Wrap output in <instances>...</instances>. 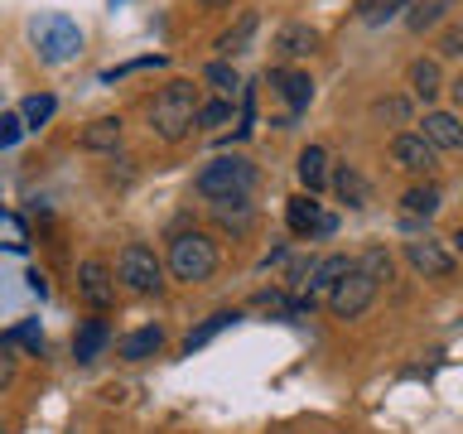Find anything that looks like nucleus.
Listing matches in <instances>:
<instances>
[{"label": "nucleus", "mask_w": 463, "mask_h": 434, "mask_svg": "<svg viewBox=\"0 0 463 434\" xmlns=\"http://www.w3.org/2000/svg\"><path fill=\"white\" fill-rule=\"evenodd\" d=\"M150 126H155V136L159 140H184L188 130L198 126V92H194V82H169L165 92H159L150 101Z\"/></svg>", "instance_id": "nucleus-1"}, {"label": "nucleus", "mask_w": 463, "mask_h": 434, "mask_svg": "<svg viewBox=\"0 0 463 434\" xmlns=\"http://www.w3.org/2000/svg\"><path fill=\"white\" fill-rule=\"evenodd\" d=\"M251 184H256V165H251V159H241V155H217L213 165H203L198 179H194V188L203 198H213V203L251 193Z\"/></svg>", "instance_id": "nucleus-2"}, {"label": "nucleus", "mask_w": 463, "mask_h": 434, "mask_svg": "<svg viewBox=\"0 0 463 434\" xmlns=\"http://www.w3.org/2000/svg\"><path fill=\"white\" fill-rule=\"evenodd\" d=\"M169 270H174V280H184V285L208 280L217 270V246H213L208 231H179V237L169 241Z\"/></svg>", "instance_id": "nucleus-3"}, {"label": "nucleus", "mask_w": 463, "mask_h": 434, "mask_svg": "<svg viewBox=\"0 0 463 434\" xmlns=\"http://www.w3.org/2000/svg\"><path fill=\"white\" fill-rule=\"evenodd\" d=\"M29 34H34V49H39L43 63H68V58L82 49V29L72 24L68 14H39Z\"/></svg>", "instance_id": "nucleus-4"}, {"label": "nucleus", "mask_w": 463, "mask_h": 434, "mask_svg": "<svg viewBox=\"0 0 463 434\" xmlns=\"http://www.w3.org/2000/svg\"><path fill=\"white\" fill-rule=\"evenodd\" d=\"M116 280H121L126 289H136V295H155L159 285H165V266L155 260L150 246L130 241L121 256H116Z\"/></svg>", "instance_id": "nucleus-5"}, {"label": "nucleus", "mask_w": 463, "mask_h": 434, "mask_svg": "<svg viewBox=\"0 0 463 434\" xmlns=\"http://www.w3.org/2000/svg\"><path fill=\"white\" fill-rule=\"evenodd\" d=\"M372 295H376V280H372L367 270L353 266L338 285L328 289V309H333V318H357V314L372 304Z\"/></svg>", "instance_id": "nucleus-6"}, {"label": "nucleus", "mask_w": 463, "mask_h": 434, "mask_svg": "<svg viewBox=\"0 0 463 434\" xmlns=\"http://www.w3.org/2000/svg\"><path fill=\"white\" fill-rule=\"evenodd\" d=\"M391 159H396L405 174H430L434 169V145L420 136V130H401V136L391 140Z\"/></svg>", "instance_id": "nucleus-7"}, {"label": "nucleus", "mask_w": 463, "mask_h": 434, "mask_svg": "<svg viewBox=\"0 0 463 434\" xmlns=\"http://www.w3.org/2000/svg\"><path fill=\"white\" fill-rule=\"evenodd\" d=\"M78 295L92 304V309H107V304L116 299V275L101 266V260H82V270H78Z\"/></svg>", "instance_id": "nucleus-8"}, {"label": "nucleus", "mask_w": 463, "mask_h": 434, "mask_svg": "<svg viewBox=\"0 0 463 434\" xmlns=\"http://www.w3.org/2000/svg\"><path fill=\"white\" fill-rule=\"evenodd\" d=\"M405 260H411L420 275H430V280H449V275H454V256H449L439 241H405Z\"/></svg>", "instance_id": "nucleus-9"}, {"label": "nucleus", "mask_w": 463, "mask_h": 434, "mask_svg": "<svg viewBox=\"0 0 463 434\" xmlns=\"http://www.w3.org/2000/svg\"><path fill=\"white\" fill-rule=\"evenodd\" d=\"M213 222L222 227V231H232V237H246V231L256 227V203L246 198V193L217 198V203H213Z\"/></svg>", "instance_id": "nucleus-10"}, {"label": "nucleus", "mask_w": 463, "mask_h": 434, "mask_svg": "<svg viewBox=\"0 0 463 434\" xmlns=\"http://www.w3.org/2000/svg\"><path fill=\"white\" fill-rule=\"evenodd\" d=\"M285 222L295 237H309V231H333V217L318 212V203L314 193H299V198H289V208H285Z\"/></svg>", "instance_id": "nucleus-11"}, {"label": "nucleus", "mask_w": 463, "mask_h": 434, "mask_svg": "<svg viewBox=\"0 0 463 434\" xmlns=\"http://www.w3.org/2000/svg\"><path fill=\"white\" fill-rule=\"evenodd\" d=\"M434 150H463V121L449 111H425V130H420Z\"/></svg>", "instance_id": "nucleus-12"}, {"label": "nucleus", "mask_w": 463, "mask_h": 434, "mask_svg": "<svg viewBox=\"0 0 463 434\" xmlns=\"http://www.w3.org/2000/svg\"><path fill=\"white\" fill-rule=\"evenodd\" d=\"M107 338H111V328L101 324V318H87V324L78 328V338H72V357H78V362H97L101 347H107Z\"/></svg>", "instance_id": "nucleus-13"}, {"label": "nucleus", "mask_w": 463, "mask_h": 434, "mask_svg": "<svg viewBox=\"0 0 463 434\" xmlns=\"http://www.w3.org/2000/svg\"><path fill=\"white\" fill-rule=\"evenodd\" d=\"M347 270H353V260H347V256H324V260H318V266L309 270V304H314V295H328Z\"/></svg>", "instance_id": "nucleus-14"}, {"label": "nucleus", "mask_w": 463, "mask_h": 434, "mask_svg": "<svg viewBox=\"0 0 463 434\" xmlns=\"http://www.w3.org/2000/svg\"><path fill=\"white\" fill-rule=\"evenodd\" d=\"M159 347H165V328H136V333L121 338V357L126 362H145V357H155Z\"/></svg>", "instance_id": "nucleus-15"}, {"label": "nucleus", "mask_w": 463, "mask_h": 434, "mask_svg": "<svg viewBox=\"0 0 463 434\" xmlns=\"http://www.w3.org/2000/svg\"><path fill=\"white\" fill-rule=\"evenodd\" d=\"M270 87H280L285 101L295 111H304L314 101V82H309V72H270Z\"/></svg>", "instance_id": "nucleus-16"}, {"label": "nucleus", "mask_w": 463, "mask_h": 434, "mask_svg": "<svg viewBox=\"0 0 463 434\" xmlns=\"http://www.w3.org/2000/svg\"><path fill=\"white\" fill-rule=\"evenodd\" d=\"M78 140H82V150H116V145H121V121H116V116H101V121H92Z\"/></svg>", "instance_id": "nucleus-17"}, {"label": "nucleus", "mask_w": 463, "mask_h": 434, "mask_svg": "<svg viewBox=\"0 0 463 434\" xmlns=\"http://www.w3.org/2000/svg\"><path fill=\"white\" fill-rule=\"evenodd\" d=\"M411 92L420 101L439 97V63H434V58H415V63H411Z\"/></svg>", "instance_id": "nucleus-18"}, {"label": "nucleus", "mask_w": 463, "mask_h": 434, "mask_svg": "<svg viewBox=\"0 0 463 434\" xmlns=\"http://www.w3.org/2000/svg\"><path fill=\"white\" fill-rule=\"evenodd\" d=\"M299 184L309 188V193H318V188L328 184V155L318 150V145H309V150L299 155Z\"/></svg>", "instance_id": "nucleus-19"}, {"label": "nucleus", "mask_w": 463, "mask_h": 434, "mask_svg": "<svg viewBox=\"0 0 463 434\" xmlns=\"http://www.w3.org/2000/svg\"><path fill=\"white\" fill-rule=\"evenodd\" d=\"M333 188H338V198L347 203V208H367V179H362L353 165H343L338 174H333Z\"/></svg>", "instance_id": "nucleus-20"}, {"label": "nucleus", "mask_w": 463, "mask_h": 434, "mask_svg": "<svg viewBox=\"0 0 463 434\" xmlns=\"http://www.w3.org/2000/svg\"><path fill=\"white\" fill-rule=\"evenodd\" d=\"M314 43H318V34L309 24H285L280 39H275V49H280L285 58H299V53H314Z\"/></svg>", "instance_id": "nucleus-21"}, {"label": "nucleus", "mask_w": 463, "mask_h": 434, "mask_svg": "<svg viewBox=\"0 0 463 434\" xmlns=\"http://www.w3.org/2000/svg\"><path fill=\"white\" fill-rule=\"evenodd\" d=\"M58 111V101L49 97V92H34V97H24V107H20V121H24V130H39L49 116Z\"/></svg>", "instance_id": "nucleus-22"}, {"label": "nucleus", "mask_w": 463, "mask_h": 434, "mask_svg": "<svg viewBox=\"0 0 463 434\" xmlns=\"http://www.w3.org/2000/svg\"><path fill=\"white\" fill-rule=\"evenodd\" d=\"M232 318H237V314H213L208 324H203V328H194V333H188V338H184V353L194 357L203 343H213V338H217V333H222V328H232Z\"/></svg>", "instance_id": "nucleus-23"}, {"label": "nucleus", "mask_w": 463, "mask_h": 434, "mask_svg": "<svg viewBox=\"0 0 463 434\" xmlns=\"http://www.w3.org/2000/svg\"><path fill=\"white\" fill-rule=\"evenodd\" d=\"M401 203H405V212H411V217H434V212H439V188H430V184L411 188Z\"/></svg>", "instance_id": "nucleus-24"}, {"label": "nucleus", "mask_w": 463, "mask_h": 434, "mask_svg": "<svg viewBox=\"0 0 463 434\" xmlns=\"http://www.w3.org/2000/svg\"><path fill=\"white\" fill-rule=\"evenodd\" d=\"M251 34H256V14L246 10V14H241V24H237V29H227V34L217 39V49L232 58V53H241V49H246V39H251Z\"/></svg>", "instance_id": "nucleus-25"}, {"label": "nucleus", "mask_w": 463, "mask_h": 434, "mask_svg": "<svg viewBox=\"0 0 463 434\" xmlns=\"http://www.w3.org/2000/svg\"><path fill=\"white\" fill-rule=\"evenodd\" d=\"M357 270H367L376 285L382 280H391V256L382 251V246H367V251H362V260H357Z\"/></svg>", "instance_id": "nucleus-26"}, {"label": "nucleus", "mask_w": 463, "mask_h": 434, "mask_svg": "<svg viewBox=\"0 0 463 434\" xmlns=\"http://www.w3.org/2000/svg\"><path fill=\"white\" fill-rule=\"evenodd\" d=\"M203 78H208L217 92H222V101H227V97H237V87H241V78H237V72H232L227 63H208V68H203Z\"/></svg>", "instance_id": "nucleus-27"}, {"label": "nucleus", "mask_w": 463, "mask_h": 434, "mask_svg": "<svg viewBox=\"0 0 463 434\" xmlns=\"http://www.w3.org/2000/svg\"><path fill=\"white\" fill-rule=\"evenodd\" d=\"M401 5H411V0H367V5H362V20H367V24H382V20H391V14H396Z\"/></svg>", "instance_id": "nucleus-28"}, {"label": "nucleus", "mask_w": 463, "mask_h": 434, "mask_svg": "<svg viewBox=\"0 0 463 434\" xmlns=\"http://www.w3.org/2000/svg\"><path fill=\"white\" fill-rule=\"evenodd\" d=\"M454 5V0H425V5H415V14H411V29H430L439 14Z\"/></svg>", "instance_id": "nucleus-29"}, {"label": "nucleus", "mask_w": 463, "mask_h": 434, "mask_svg": "<svg viewBox=\"0 0 463 434\" xmlns=\"http://www.w3.org/2000/svg\"><path fill=\"white\" fill-rule=\"evenodd\" d=\"M232 121V101H208L198 107V126H227Z\"/></svg>", "instance_id": "nucleus-30"}, {"label": "nucleus", "mask_w": 463, "mask_h": 434, "mask_svg": "<svg viewBox=\"0 0 463 434\" xmlns=\"http://www.w3.org/2000/svg\"><path fill=\"white\" fill-rule=\"evenodd\" d=\"M5 343H24L29 353H39V347H43V338H39V324H34V318H29V324H20V328H14Z\"/></svg>", "instance_id": "nucleus-31"}, {"label": "nucleus", "mask_w": 463, "mask_h": 434, "mask_svg": "<svg viewBox=\"0 0 463 434\" xmlns=\"http://www.w3.org/2000/svg\"><path fill=\"white\" fill-rule=\"evenodd\" d=\"M372 111L382 116V121H386V116H391V121H405V111H411V107H405V97H386V101H376Z\"/></svg>", "instance_id": "nucleus-32"}, {"label": "nucleus", "mask_w": 463, "mask_h": 434, "mask_svg": "<svg viewBox=\"0 0 463 434\" xmlns=\"http://www.w3.org/2000/svg\"><path fill=\"white\" fill-rule=\"evenodd\" d=\"M439 53H444V58H458V53H463V29H458V24H449V29H444Z\"/></svg>", "instance_id": "nucleus-33"}, {"label": "nucleus", "mask_w": 463, "mask_h": 434, "mask_svg": "<svg viewBox=\"0 0 463 434\" xmlns=\"http://www.w3.org/2000/svg\"><path fill=\"white\" fill-rule=\"evenodd\" d=\"M20 130H24V121H20V116H0V150L20 140Z\"/></svg>", "instance_id": "nucleus-34"}, {"label": "nucleus", "mask_w": 463, "mask_h": 434, "mask_svg": "<svg viewBox=\"0 0 463 434\" xmlns=\"http://www.w3.org/2000/svg\"><path fill=\"white\" fill-rule=\"evenodd\" d=\"M10 376H14V362H10L5 353H0V391H5V386H10Z\"/></svg>", "instance_id": "nucleus-35"}, {"label": "nucleus", "mask_w": 463, "mask_h": 434, "mask_svg": "<svg viewBox=\"0 0 463 434\" xmlns=\"http://www.w3.org/2000/svg\"><path fill=\"white\" fill-rule=\"evenodd\" d=\"M454 251L463 256V222H458V231H454Z\"/></svg>", "instance_id": "nucleus-36"}, {"label": "nucleus", "mask_w": 463, "mask_h": 434, "mask_svg": "<svg viewBox=\"0 0 463 434\" xmlns=\"http://www.w3.org/2000/svg\"><path fill=\"white\" fill-rule=\"evenodd\" d=\"M449 87H454V97L463 101V78H454V82H449Z\"/></svg>", "instance_id": "nucleus-37"}, {"label": "nucleus", "mask_w": 463, "mask_h": 434, "mask_svg": "<svg viewBox=\"0 0 463 434\" xmlns=\"http://www.w3.org/2000/svg\"><path fill=\"white\" fill-rule=\"evenodd\" d=\"M203 5H227V0H203Z\"/></svg>", "instance_id": "nucleus-38"}, {"label": "nucleus", "mask_w": 463, "mask_h": 434, "mask_svg": "<svg viewBox=\"0 0 463 434\" xmlns=\"http://www.w3.org/2000/svg\"><path fill=\"white\" fill-rule=\"evenodd\" d=\"M0 434H5V429H0Z\"/></svg>", "instance_id": "nucleus-39"}]
</instances>
